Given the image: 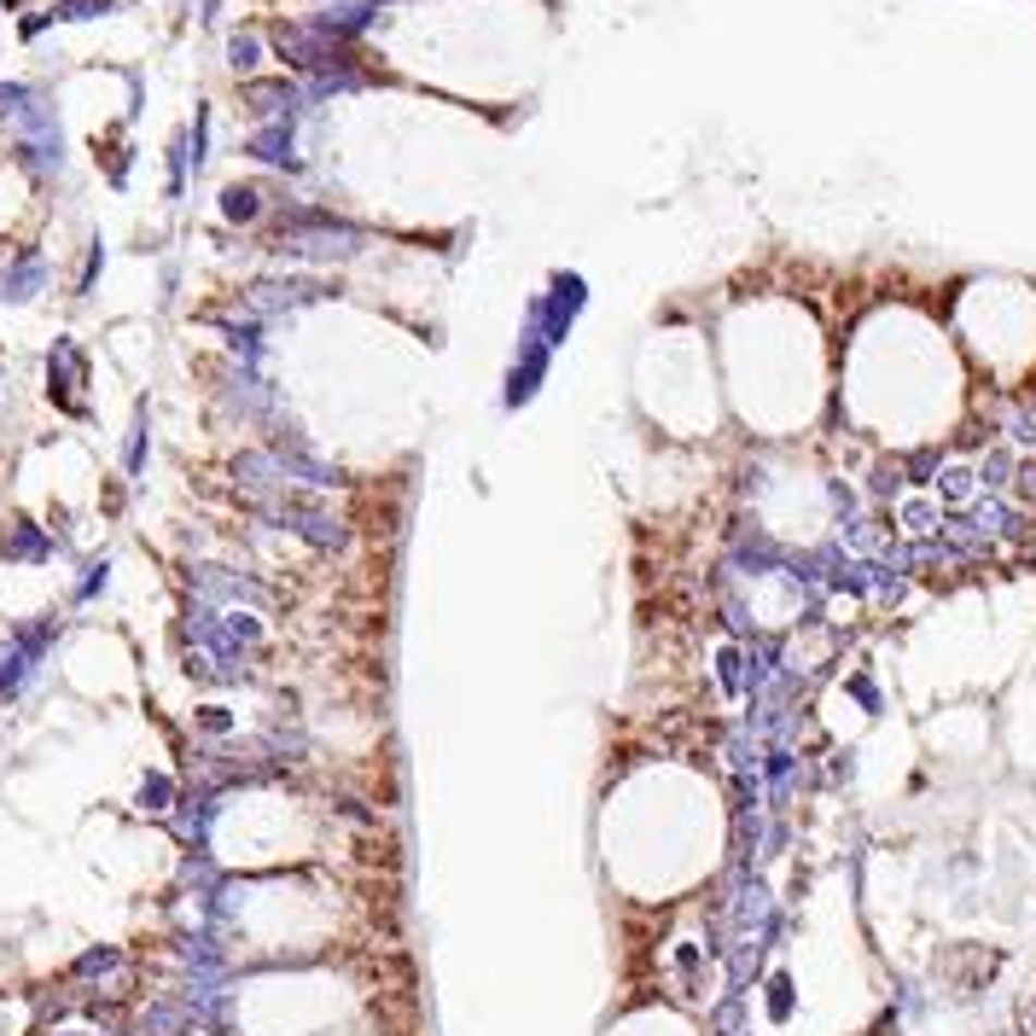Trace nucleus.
Listing matches in <instances>:
<instances>
[{
  "label": "nucleus",
  "mask_w": 1036,
  "mask_h": 1036,
  "mask_svg": "<svg viewBox=\"0 0 1036 1036\" xmlns=\"http://www.w3.org/2000/svg\"><path fill=\"white\" fill-rule=\"evenodd\" d=\"M257 158H268V163H292V146H285V134L280 129H268V134H257Z\"/></svg>",
  "instance_id": "4"
},
{
  "label": "nucleus",
  "mask_w": 1036,
  "mask_h": 1036,
  "mask_svg": "<svg viewBox=\"0 0 1036 1036\" xmlns=\"http://www.w3.org/2000/svg\"><path fill=\"white\" fill-rule=\"evenodd\" d=\"M233 64H240V71H245V64H257V41H251V36H233Z\"/></svg>",
  "instance_id": "5"
},
{
  "label": "nucleus",
  "mask_w": 1036,
  "mask_h": 1036,
  "mask_svg": "<svg viewBox=\"0 0 1036 1036\" xmlns=\"http://www.w3.org/2000/svg\"><path fill=\"white\" fill-rule=\"evenodd\" d=\"M222 210L233 216V222H251V216H257V193H251V186H228Z\"/></svg>",
  "instance_id": "3"
},
{
  "label": "nucleus",
  "mask_w": 1036,
  "mask_h": 1036,
  "mask_svg": "<svg viewBox=\"0 0 1036 1036\" xmlns=\"http://www.w3.org/2000/svg\"><path fill=\"white\" fill-rule=\"evenodd\" d=\"M245 99H251V111H263V117H268V111H280V106H292V99H297V94H292V88H285V82H251V94H245Z\"/></svg>",
  "instance_id": "1"
},
{
  "label": "nucleus",
  "mask_w": 1036,
  "mask_h": 1036,
  "mask_svg": "<svg viewBox=\"0 0 1036 1036\" xmlns=\"http://www.w3.org/2000/svg\"><path fill=\"white\" fill-rule=\"evenodd\" d=\"M7 553H29V559H41V553H47V536L36 531V524H19V531H12V541H7Z\"/></svg>",
  "instance_id": "2"
}]
</instances>
